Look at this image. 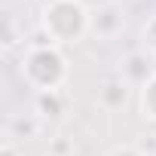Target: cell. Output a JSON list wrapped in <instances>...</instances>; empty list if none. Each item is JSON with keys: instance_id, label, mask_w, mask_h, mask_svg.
Segmentation results:
<instances>
[{"instance_id": "1", "label": "cell", "mask_w": 156, "mask_h": 156, "mask_svg": "<svg viewBox=\"0 0 156 156\" xmlns=\"http://www.w3.org/2000/svg\"><path fill=\"white\" fill-rule=\"evenodd\" d=\"M19 73L22 80L40 95V92H58L64 83H67V58L61 52V46L49 43L46 37L43 40H34L22 61H19Z\"/></svg>"}, {"instance_id": "2", "label": "cell", "mask_w": 156, "mask_h": 156, "mask_svg": "<svg viewBox=\"0 0 156 156\" xmlns=\"http://www.w3.org/2000/svg\"><path fill=\"white\" fill-rule=\"evenodd\" d=\"M40 31L55 46H73L92 31V12L80 0H49L40 12Z\"/></svg>"}, {"instance_id": "3", "label": "cell", "mask_w": 156, "mask_h": 156, "mask_svg": "<svg viewBox=\"0 0 156 156\" xmlns=\"http://www.w3.org/2000/svg\"><path fill=\"white\" fill-rule=\"evenodd\" d=\"M122 28H126V16H122L119 3H110L107 0L104 6H98L92 12V31L89 34H95L98 40H113V37L122 34Z\"/></svg>"}, {"instance_id": "4", "label": "cell", "mask_w": 156, "mask_h": 156, "mask_svg": "<svg viewBox=\"0 0 156 156\" xmlns=\"http://www.w3.org/2000/svg\"><path fill=\"white\" fill-rule=\"evenodd\" d=\"M37 113H40V119H61V113H64L61 92H40L37 95Z\"/></svg>"}, {"instance_id": "5", "label": "cell", "mask_w": 156, "mask_h": 156, "mask_svg": "<svg viewBox=\"0 0 156 156\" xmlns=\"http://www.w3.org/2000/svg\"><path fill=\"white\" fill-rule=\"evenodd\" d=\"M126 95H129V83L126 80H110V83L101 86V104L110 107V110L122 107L126 104Z\"/></svg>"}, {"instance_id": "6", "label": "cell", "mask_w": 156, "mask_h": 156, "mask_svg": "<svg viewBox=\"0 0 156 156\" xmlns=\"http://www.w3.org/2000/svg\"><path fill=\"white\" fill-rule=\"evenodd\" d=\"M138 104H141V116L150 119V122H156V73L141 86V98H138Z\"/></svg>"}, {"instance_id": "7", "label": "cell", "mask_w": 156, "mask_h": 156, "mask_svg": "<svg viewBox=\"0 0 156 156\" xmlns=\"http://www.w3.org/2000/svg\"><path fill=\"white\" fill-rule=\"evenodd\" d=\"M141 37H144V46H150V49L156 52V16H150V19L144 22V31H141Z\"/></svg>"}, {"instance_id": "8", "label": "cell", "mask_w": 156, "mask_h": 156, "mask_svg": "<svg viewBox=\"0 0 156 156\" xmlns=\"http://www.w3.org/2000/svg\"><path fill=\"white\" fill-rule=\"evenodd\" d=\"M49 150H52L55 156H70V153H73V147H70V144H67V141H64L61 135H58V138H52V144H49Z\"/></svg>"}, {"instance_id": "9", "label": "cell", "mask_w": 156, "mask_h": 156, "mask_svg": "<svg viewBox=\"0 0 156 156\" xmlns=\"http://www.w3.org/2000/svg\"><path fill=\"white\" fill-rule=\"evenodd\" d=\"M16 129H22L25 135H31V132H37V129H40V119H28V122H25V119H16L9 132H16Z\"/></svg>"}, {"instance_id": "10", "label": "cell", "mask_w": 156, "mask_h": 156, "mask_svg": "<svg viewBox=\"0 0 156 156\" xmlns=\"http://www.w3.org/2000/svg\"><path fill=\"white\" fill-rule=\"evenodd\" d=\"M110 156H144V153H141L138 147H132V144H122V147H116Z\"/></svg>"}, {"instance_id": "11", "label": "cell", "mask_w": 156, "mask_h": 156, "mask_svg": "<svg viewBox=\"0 0 156 156\" xmlns=\"http://www.w3.org/2000/svg\"><path fill=\"white\" fill-rule=\"evenodd\" d=\"M0 156H19V147H16L12 141H6L3 147H0Z\"/></svg>"}, {"instance_id": "12", "label": "cell", "mask_w": 156, "mask_h": 156, "mask_svg": "<svg viewBox=\"0 0 156 156\" xmlns=\"http://www.w3.org/2000/svg\"><path fill=\"white\" fill-rule=\"evenodd\" d=\"M110 3H122V0H110Z\"/></svg>"}]
</instances>
